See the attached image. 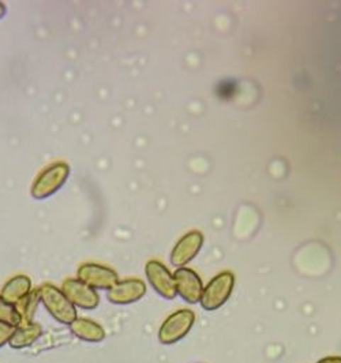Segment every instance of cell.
I'll return each mask as SVG.
<instances>
[{"label": "cell", "instance_id": "1", "mask_svg": "<svg viewBox=\"0 0 341 363\" xmlns=\"http://www.w3.org/2000/svg\"><path fill=\"white\" fill-rule=\"evenodd\" d=\"M41 305L50 313V315L63 325H70L75 318H78L77 308L65 295L62 289H57L51 283L43 284L40 289Z\"/></svg>", "mask_w": 341, "mask_h": 363}, {"label": "cell", "instance_id": "2", "mask_svg": "<svg viewBox=\"0 0 341 363\" xmlns=\"http://www.w3.org/2000/svg\"><path fill=\"white\" fill-rule=\"evenodd\" d=\"M70 177V167L69 164L59 163L51 164L45 169L40 172L36 181L32 184V197L35 200H45L54 196L56 191H59L65 183Z\"/></svg>", "mask_w": 341, "mask_h": 363}, {"label": "cell", "instance_id": "3", "mask_svg": "<svg viewBox=\"0 0 341 363\" xmlns=\"http://www.w3.org/2000/svg\"><path fill=\"white\" fill-rule=\"evenodd\" d=\"M196 324V313L190 309H180L168 315L159 329V342L164 345H177L183 340Z\"/></svg>", "mask_w": 341, "mask_h": 363}, {"label": "cell", "instance_id": "4", "mask_svg": "<svg viewBox=\"0 0 341 363\" xmlns=\"http://www.w3.org/2000/svg\"><path fill=\"white\" fill-rule=\"evenodd\" d=\"M235 277L231 272L218 273L203 289L201 298L202 309L215 311L230 299L234 291Z\"/></svg>", "mask_w": 341, "mask_h": 363}, {"label": "cell", "instance_id": "5", "mask_svg": "<svg viewBox=\"0 0 341 363\" xmlns=\"http://www.w3.org/2000/svg\"><path fill=\"white\" fill-rule=\"evenodd\" d=\"M145 273L147 283L162 298L172 301L178 296L174 273H171L162 262L156 259L149 261L145 267Z\"/></svg>", "mask_w": 341, "mask_h": 363}, {"label": "cell", "instance_id": "6", "mask_svg": "<svg viewBox=\"0 0 341 363\" xmlns=\"http://www.w3.org/2000/svg\"><path fill=\"white\" fill-rule=\"evenodd\" d=\"M77 279L88 284L91 289L96 291L111 290L113 286L118 284L119 276L112 268L96 264V262H86L82 264L78 268L77 272Z\"/></svg>", "mask_w": 341, "mask_h": 363}, {"label": "cell", "instance_id": "7", "mask_svg": "<svg viewBox=\"0 0 341 363\" xmlns=\"http://www.w3.org/2000/svg\"><path fill=\"white\" fill-rule=\"evenodd\" d=\"M62 291L77 309L94 310L100 305L99 292L79 279L65 280V283L62 284Z\"/></svg>", "mask_w": 341, "mask_h": 363}, {"label": "cell", "instance_id": "8", "mask_svg": "<svg viewBox=\"0 0 341 363\" xmlns=\"http://www.w3.org/2000/svg\"><path fill=\"white\" fill-rule=\"evenodd\" d=\"M146 295V284L141 279L119 280L116 286L107 291V299L112 305L127 306L141 301Z\"/></svg>", "mask_w": 341, "mask_h": 363}, {"label": "cell", "instance_id": "9", "mask_svg": "<svg viewBox=\"0 0 341 363\" xmlns=\"http://www.w3.org/2000/svg\"><path fill=\"white\" fill-rule=\"evenodd\" d=\"M174 277L177 284V292L184 302L190 305H196L201 302L205 287L202 279L196 271L186 267L178 268L174 272Z\"/></svg>", "mask_w": 341, "mask_h": 363}, {"label": "cell", "instance_id": "10", "mask_svg": "<svg viewBox=\"0 0 341 363\" xmlns=\"http://www.w3.org/2000/svg\"><path fill=\"white\" fill-rule=\"evenodd\" d=\"M202 243H203V238L201 233L191 231L186 234L171 252V257H169L171 264L177 268H184L190 261H193L197 257L202 247Z\"/></svg>", "mask_w": 341, "mask_h": 363}, {"label": "cell", "instance_id": "11", "mask_svg": "<svg viewBox=\"0 0 341 363\" xmlns=\"http://www.w3.org/2000/svg\"><path fill=\"white\" fill-rule=\"evenodd\" d=\"M69 327L77 339L86 343H101L106 339V329L86 317L75 318Z\"/></svg>", "mask_w": 341, "mask_h": 363}, {"label": "cell", "instance_id": "12", "mask_svg": "<svg viewBox=\"0 0 341 363\" xmlns=\"http://www.w3.org/2000/svg\"><path fill=\"white\" fill-rule=\"evenodd\" d=\"M43 336V327L33 323H22L19 327L14 329L9 345L13 350H23L35 345L37 340Z\"/></svg>", "mask_w": 341, "mask_h": 363}, {"label": "cell", "instance_id": "13", "mask_svg": "<svg viewBox=\"0 0 341 363\" xmlns=\"http://www.w3.org/2000/svg\"><path fill=\"white\" fill-rule=\"evenodd\" d=\"M33 291L32 280L25 274H17L11 277L0 291V295L10 303L17 305L25 296Z\"/></svg>", "mask_w": 341, "mask_h": 363}, {"label": "cell", "instance_id": "14", "mask_svg": "<svg viewBox=\"0 0 341 363\" xmlns=\"http://www.w3.org/2000/svg\"><path fill=\"white\" fill-rule=\"evenodd\" d=\"M41 303V296H40V290L32 291L28 296H25L22 301H19L16 305L18 310L19 315L22 323H33L35 315H36L37 309Z\"/></svg>", "mask_w": 341, "mask_h": 363}, {"label": "cell", "instance_id": "15", "mask_svg": "<svg viewBox=\"0 0 341 363\" xmlns=\"http://www.w3.org/2000/svg\"><path fill=\"white\" fill-rule=\"evenodd\" d=\"M0 324L13 328L19 327L22 324V320L16 305L7 302L1 295H0Z\"/></svg>", "mask_w": 341, "mask_h": 363}, {"label": "cell", "instance_id": "16", "mask_svg": "<svg viewBox=\"0 0 341 363\" xmlns=\"http://www.w3.org/2000/svg\"><path fill=\"white\" fill-rule=\"evenodd\" d=\"M16 328L9 327V325H4V324H0V348H3L4 345H9L10 339H11V335L14 332Z\"/></svg>", "mask_w": 341, "mask_h": 363}, {"label": "cell", "instance_id": "17", "mask_svg": "<svg viewBox=\"0 0 341 363\" xmlns=\"http://www.w3.org/2000/svg\"><path fill=\"white\" fill-rule=\"evenodd\" d=\"M317 363H341V357H326Z\"/></svg>", "mask_w": 341, "mask_h": 363}, {"label": "cell", "instance_id": "18", "mask_svg": "<svg viewBox=\"0 0 341 363\" xmlns=\"http://www.w3.org/2000/svg\"><path fill=\"white\" fill-rule=\"evenodd\" d=\"M4 14H6V6L0 1V18H3Z\"/></svg>", "mask_w": 341, "mask_h": 363}]
</instances>
